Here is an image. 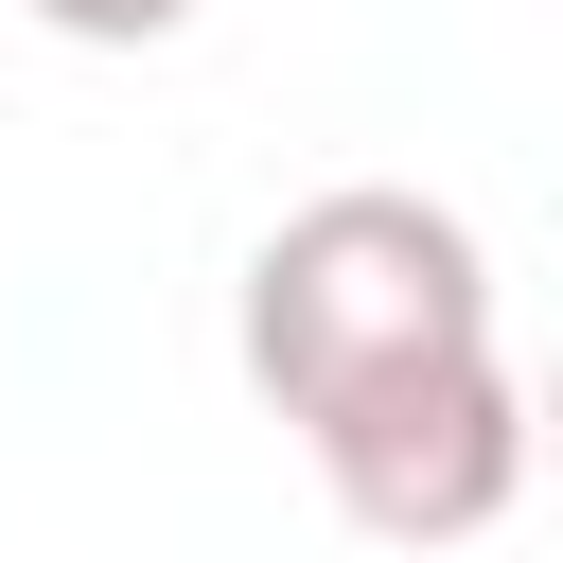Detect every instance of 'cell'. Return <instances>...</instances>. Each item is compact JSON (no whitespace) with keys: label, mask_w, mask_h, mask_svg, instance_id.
Wrapping results in <instances>:
<instances>
[{"label":"cell","mask_w":563,"mask_h":563,"mask_svg":"<svg viewBox=\"0 0 563 563\" xmlns=\"http://www.w3.org/2000/svg\"><path fill=\"white\" fill-rule=\"evenodd\" d=\"M475 334H493V246H475V211H440L405 176L299 194L246 246V299H229V352L282 422H317V405H352L422 352H475Z\"/></svg>","instance_id":"6da1fadb"},{"label":"cell","mask_w":563,"mask_h":563,"mask_svg":"<svg viewBox=\"0 0 563 563\" xmlns=\"http://www.w3.org/2000/svg\"><path fill=\"white\" fill-rule=\"evenodd\" d=\"M299 457H317V493H334L369 545H475V528H510V493H528V369H510V334L422 352V369L317 405Z\"/></svg>","instance_id":"7a4b0ae2"},{"label":"cell","mask_w":563,"mask_h":563,"mask_svg":"<svg viewBox=\"0 0 563 563\" xmlns=\"http://www.w3.org/2000/svg\"><path fill=\"white\" fill-rule=\"evenodd\" d=\"M35 35H70V53H158V35H194V0H18Z\"/></svg>","instance_id":"3957f363"}]
</instances>
